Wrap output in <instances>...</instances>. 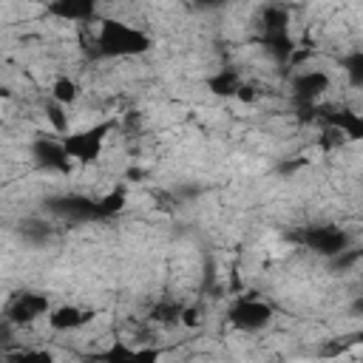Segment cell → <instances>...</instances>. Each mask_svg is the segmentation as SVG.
<instances>
[{
    "instance_id": "5b68a950",
    "label": "cell",
    "mask_w": 363,
    "mask_h": 363,
    "mask_svg": "<svg viewBox=\"0 0 363 363\" xmlns=\"http://www.w3.org/2000/svg\"><path fill=\"white\" fill-rule=\"evenodd\" d=\"M51 309L54 306L43 292H20V295H14L9 301L3 320L11 323V326H28V323H34L40 318H48Z\"/></svg>"
},
{
    "instance_id": "9a60e30c",
    "label": "cell",
    "mask_w": 363,
    "mask_h": 363,
    "mask_svg": "<svg viewBox=\"0 0 363 363\" xmlns=\"http://www.w3.org/2000/svg\"><path fill=\"white\" fill-rule=\"evenodd\" d=\"M79 94H82V88H79V82L74 77H57L51 82V99L60 102L62 108H71L79 99Z\"/></svg>"
},
{
    "instance_id": "ffe728a7",
    "label": "cell",
    "mask_w": 363,
    "mask_h": 363,
    "mask_svg": "<svg viewBox=\"0 0 363 363\" xmlns=\"http://www.w3.org/2000/svg\"><path fill=\"white\" fill-rule=\"evenodd\" d=\"M23 363H57V357L48 349H20Z\"/></svg>"
},
{
    "instance_id": "30bf717a",
    "label": "cell",
    "mask_w": 363,
    "mask_h": 363,
    "mask_svg": "<svg viewBox=\"0 0 363 363\" xmlns=\"http://www.w3.org/2000/svg\"><path fill=\"white\" fill-rule=\"evenodd\" d=\"M94 320V309H82L77 303H60L48 312L45 323L51 332H77Z\"/></svg>"
},
{
    "instance_id": "7a4b0ae2",
    "label": "cell",
    "mask_w": 363,
    "mask_h": 363,
    "mask_svg": "<svg viewBox=\"0 0 363 363\" xmlns=\"http://www.w3.org/2000/svg\"><path fill=\"white\" fill-rule=\"evenodd\" d=\"M113 128H116L113 119H102V122H94L91 128H79V130H71L68 136H62V147H65L68 159L74 164L99 162V156L105 150V139H108V133Z\"/></svg>"
},
{
    "instance_id": "8992f818",
    "label": "cell",
    "mask_w": 363,
    "mask_h": 363,
    "mask_svg": "<svg viewBox=\"0 0 363 363\" xmlns=\"http://www.w3.org/2000/svg\"><path fill=\"white\" fill-rule=\"evenodd\" d=\"M96 363H162V352L150 343H128V340H113L102 352L94 354Z\"/></svg>"
},
{
    "instance_id": "277c9868",
    "label": "cell",
    "mask_w": 363,
    "mask_h": 363,
    "mask_svg": "<svg viewBox=\"0 0 363 363\" xmlns=\"http://www.w3.org/2000/svg\"><path fill=\"white\" fill-rule=\"evenodd\" d=\"M301 244L306 250H312L315 255H320L323 261H332L340 252H346L349 247H354L352 235L337 224H312V227H306L301 233Z\"/></svg>"
},
{
    "instance_id": "8fae6325",
    "label": "cell",
    "mask_w": 363,
    "mask_h": 363,
    "mask_svg": "<svg viewBox=\"0 0 363 363\" xmlns=\"http://www.w3.org/2000/svg\"><path fill=\"white\" fill-rule=\"evenodd\" d=\"M45 11L62 23H91L99 20V9L94 0H54L45 6Z\"/></svg>"
},
{
    "instance_id": "44dd1931",
    "label": "cell",
    "mask_w": 363,
    "mask_h": 363,
    "mask_svg": "<svg viewBox=\"0 0 363 363\" xmlns=\"http://www.w3.org/2000/svg\"><path fill=\"white\" fill-rule=\"evenodd\" d=\"M179 323H182L184 329H196V326L201 323V312H199L196 306H182V318H179Z\"/></svg>"
},
{
    "instance_id": "ac0fdd59",
    "label": "cell",
    "mask_w": 363,
    "mask_h": 363,
    "mask_svg": "<svg viewBox=\"0 0 363 363\" xmlns=\"http://www.w3.org/2000/svg\"><path fill=\"white\" fill-rule=\"evenodd\" d=\"M264 34H289V11L281 6H269L261 14Z\"/></svg>"
},
{
    "instance_id": "7402d4cb",
    "label": "cell",
    "mask_w": 363,
    "mask_h": 363,
    "mask_svg": "<svg viewBox=\"0 0 363 363\" xmlns=\"http://www.w3.org/2000/svg\"><path fill=\"white\" fill-rule=\"evenodd\" d=\"M235 99H238V102H247V105H255V102L261 99V91H258V85H252V82H244Z\"/></svg>"
},
{
    "instance_id": "9c48e42d",
    "label": "cell",
    "mask_w": 363,
    "mask_h": 363,
    "mask_svg": "<svg viewBox=\"0 0 363 363\" xmlns=\"http://www.w3.org/2000/svg\"><path fill=\"white\" fill-rule=\"evenodd\" d=\"M48 204H51V213H57L60 218H68V221H91V218H99L96 199H88V196H79V193L51 199Z\"/></svg>"
},
{
    "instance_id": "ba28073f",
    "label": "cell",
    "mask_w": 363,
    "mask_h": 363,
    "mask_svg": "<svg viewBox=\"0 0 363 363\" xmlns=\"http://www.w3.org/2000/svg\"><path fill=\"white\" fill-rule=\"evenodd\" d=\"M329 85H332V79H329L326 71H320V68H309V71L295 74V79H292V96H295L298 105H303V108H315L318 99L329 91Z\"/></svg>"
},
{
    "instance_id": "7c38bea8",
    "label": "cell",
    "mask_w": 363,
    "mask_h": 363,
    "mask_svg": "<svg viewBox=\"0 0 363 363\" xmlns=\"http://www.w3.org/2000/svg\"><path fill=\"white\" fill-rule=\"evenodd\" d=\"M326 128H335L346 142H363V113L352 108H337L326 116Z\"/></svg>"
},
{
    "instance_id": "2e32d148",
    "label": "cell",
    "mask_w": 363,
    "mask_h": 363,
    "mask_svg": "<svg viewBox=\"0 0 363 363\" xmlns=\"http://www.w3.org/2000/svg\"><path fill=\"white\" fill-rule=\"evenodd\" d=\"M125 207H128V193H125V187H113V190H108V193H102V196L96 199L99 218H113V216H119Z\"/></svg>"
},
{
    "instance_id": "6da1fadb",
    "label": "cell",
    "mask_w": 363,
    "mask_h": 363,
    "mask_svg": "<svg viewBox=\"0 0 363 363\" xmlns=\"http://www.w3.org/2000/svg\"><path fill=\"white\" fill-rule=\"evenodd\" d=\"M94 45H96L99 57H139V54L150 51L153 40L147 31H142L125 20L102 17V20H96Z\"/></svg>"
},
{
    "instance_id": "5bb4252c",
    "label": "cell",
    "mask_w": 363,
    "mask_h": 363,
    "mask_svg": "<svg viewBox=\"0 0 363 363\" xmlns=\"http://www.w3.org/2000/svg\"><path fill=\"white\" fill-rule=\"evenodd\" d=\"M43 116H45V122H48V128H51V133L54 136H68L71 133V122H68V108H62L60 102H54V99H48L45 105H43Z\"/></svg>"
},
{
    "instance_id": "3957f363",
    "label": "cell",
    "mask_w": 363,
    "mask_h": 363,
    "mask_svg": "<svg viewBox=\"0 0 363 363\" xmlns=\"http://www.w3.org/2000/svg\"><path fill=\"white\" fill-rule=\"evenodd\" d=\"M227 323L238 332H261L272 323V306L267 301H261L258 292H247V295H238L230 306H227Z\"/></svg>"
},
{
    "instance_id": "52a82bcc",
    "label": "cell",
    "mask_w": 363,
    "mask_h": 363,
    "mask_svg": "<svg viewBox=\"0 0 363 363\" xmlns=\"http://www.w3.org/2000/svg\"><path fill=\"white\" fill-rule=\"evenodd\" d=\"M31 159L43 167V170H51V173H62L68 176L74 170V162L68 159L65 147H62V139L60 136H37L31 142Z\"/></svg>"
},
{
    "instance_id": "4fadbf2b",
    "label": "cell",
    "mask_w": 363,
    "mask_h": 363,
    "mask_svg": "<svg viewBox=\"0 0 363 363\" xmlns=\"http://www.w3.org/2000/svg\"><path fill=\"white\" fill-rule=\"evenodd\" d=\"M244 82H247V79H244L235 68H218L216 74L207 77V91H210L213 96H221V99H235Z\"/></svg>"
},
{
    "instance_id": "d6986e66",
    "label": "cell",
    "mask_w": 363,
    "mask_h": 363,
    "mask_svg": "<svg viewBox=\"0 0 363 363\" xmlns=\"http://www.w3.org/2000/svg\"><path fill=\"white\" fill-rule=\"evenodd\" d=\"M182 306H184V303H173V301L159 303V306L150 309V320H156V323H179Z\"/></svg>"
},
{
    "instance_id": "e0dca14e",
    "label": "cell",
    "mask_w": 363,
    "mask_h": 363,
    "mask_svg": "<svg viewBox=\"0 0 363 363\" xmlns=\"http://www.w3.org/2000/svg\"><path fill=\"white\" fill-rule=\"evenodd\" d=\"M340 71L352 88H363V48H354L340 57Z\"/></svg>"
},
{
    "instance_id": "603a6c76",
    "label": "cell",
    "mask_w": 363,
    "mask_h": 363,
    "mask_svg": "<svg viewBox=\"0 0 363 363\" xmlns=\"http://www.w3.org/2000/svg\"><path fill=\"white\" fill-rule=\"evenodd\" d=\"M352 309H354V312H360V315H363V295H360V298H357V301H354V303H352Z\"/></svg>"
}]
</instances>
